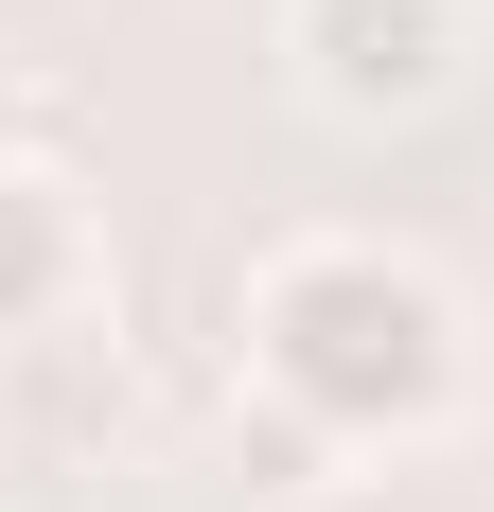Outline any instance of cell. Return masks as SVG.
I'll return each mask as SVG.
<instances>
[{"mask_svg": "<svg viewBox=\"0 0 494 512\" xmlns=\"http://www.w3.org/2000/svg\"><path fill=\"white\" fill-rule=\"evenodd\" d=\"M0 159H36V89H18V71H0Z\"/></svg>", "mask_w": 494, "mask_h": 512, "instance_id": "5b68a950", "label": "cell"}, {"mask_svg": "<svg viewBox=\"0 0 494 512\" xmlns=\"http://www.w3.org/2000/svg\"><path fill=\"white\" fill-rule=\"evenodd\" d=\"M247 371H265V407H300L318 442H424L459 407V301L389 230H283V248L247 265Z\"/></svg>", "mask_w": 494, "mask_h": 512, "instance_id": "6da1fadb", "label": "cell"}, {"mask_svg": "<svg viewBox=\"0 0 494 512\" xmlns=\"http://www.w3.org/2000/svg\"><path fill=\"white\" fill-rule=\"evenodd\" d=\"M71 283H89V195L53 159H0V336H36Z\"/></svg>", "mask_w": 494, "mask_h": 512, "instance_id": "3957f363", "label": "cell"}, {"mask_svg": "<svg viewBox=\"0 0 494 512\" xmlns=\"http://www.w3.org/2000/svg\"><path fill=\"white\" fill-rule=\"evenodd\" d=\"M283 71L318 124H424L477 89V0H283Z\"/></svg>", "mask_w": 494, "mask_h": 512, "instance_id": "7a4b0ae2", "label": "cell"}, {"mask_svg": "<svg viewBox=\"0 0 494 512\" xmlns=\"http://www.w3.org/2000/svg\"><path fill=\"white\" fill-rule=\"evenodd\" d=\"M230 460H247V495H318V460H336V442H318L300 407H265V424L230 407Z\"/></svg>", "mask_w": 494, "mask_h": 512, "instance_id": "277c9868", "label": "cell"}]
</instances>
